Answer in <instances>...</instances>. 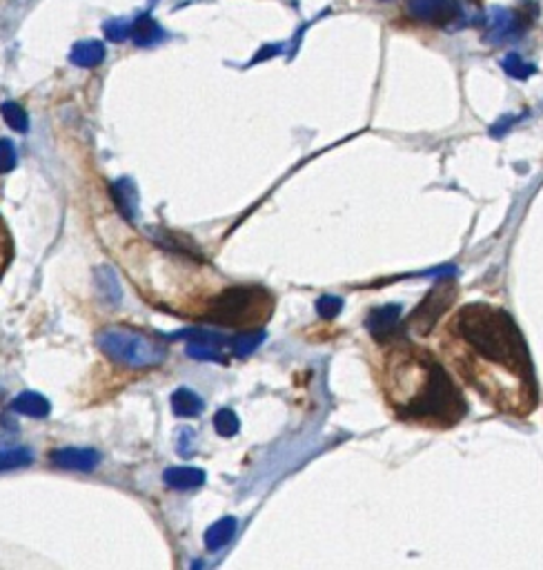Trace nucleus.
I'll list each match as a JSON object with an SVG mask.
<instances>
[{"instance_id":"nucleus-1","label":"nucleus","mask_w":543,"mask_h":570,"mask_svg":"<svg viewBox=\"0 0 543 570\" xmlns=\"http://www.w3.org/2000/svg\"><path fill=\"white\" fill-rule=\"evenodd\" d=\"M437 355L492 412L528 419L541 404L530 348L515 317L495 303H463L434 323Z\"/></svg>"},{"instance_id":"nucleus-2","label":"nucleus","mask_w":543,"mask_h":570,"mask_svg":"<svg viewBox=\"0 0 543 570\" xmlns=\"http://www.w3.org/2000/svg\"><path fill=\"white\" fill-rule=\"evenodd\" d=\"M368 363L385 410L399 424L446 432L470 412L461 383L414 339L383 334L370 346Z\"/></svg>"},{"instance_id":"nucleus-3","label":"nucleus","mask_w":543,"mask_h":570,"mask_svg":"<svg viewBox=\"0 0 543 570\" xmlns=\"http://www.w3.org/2000/svg\"><path fill=\"white\" fill-rule=\"evenodd\" d=\"M96 341L112 361L130 368H154L167 357V348L159 339L132 328H105L96 334Z\"/></svg>"},{"instance_id":"nucleus-4","label":"nucleus","mask_w":543,"mask_h":570,"mask_svg":"<svg viewBox=\"0 0 543 570\" xmlns=\"http://www.w3.org/2000/svg\"><path fill=\"white\" fill-rule=\"evenodd\" d=\"M406 14L414 23L441 29H463L470 23H481V14L466 7L461 0H408Z\"/></svg>"},{"instance_id":"nucleus-5","label":"nucleus","mask_w":543,"mask_h":570,"mask_svg":"<svg viewBox=\"0 0 543 570\" xmlns=\"http://www.w3.org/2000/svg\"><path fill=\"white\" fill-rule=\"evenodd\" d=\"M526 16L517 14L515 9H506L495 5V7L488 9L486 41L492 43V45H503V43L517 41L526 32Z\"/></svg>"},{"instance_id":"nucleus-6","label":"nucleus","mask_w":543,"mask_h":570,"mask_svg":"<svg viewBox=\"0 0 543 570\" xmlns=\"http://www.w3.org/2000/svg\"><path fill=\"white\" fill-rule=\"evenodd\" d=\"M54 466L65 470H78V473H90L101 464V455L94 448H61L49 455Z\"/></svg>"},{"instance_id":"nucleus-7","label":"nucleus","mask_w":543,"mask_h":570,"mask_svg":"<svg viewBox=\"0 0 543 570\" xmlns=\"http://www.w3.org/2000/svg\"><path fill=\"white\" fill-rule=\"evenodd\" d=\"M112 196L116 208L121 210V214L127 221H136L138 214V188L130 176H123V179L114 181L112 183Z\"/></svg>"},{"instance_id":"nucleus-8","label":"nucleus","mask_w":543,"mask_h":570,"mask_svg":"<svg viewBox=\"0 0 543 570\" xmlns=\"http://www.w3.org/2000/svg\"><path fill=\"white\" fill-rule=\"evenodd\" d=\"M69 61L76 67H98L105 61V45L101 41H81L72 47L69 52Z\"/></svg>"},{"instance_id":"nucleus-9","label":"nucleus","mask_w":543,"mask_h":570,"mask_svg":"<svg viewBox=\"0 0 543 570\" xmlns=\"http://www.w3.org/2000/svg\"><path fill=\"white\" fill-rule=\"evenodd\" d=\"M165 38V32L150 14H143L141 18H136L132 23V41L136 43L138 47H152L156 43H161Z\"/></svg>"},{"instance_id":"nucleus-10","label":"nucleus","mask_w":543,"mask_h":570,"mask_svg":"<svg viewBox=\"0 0 543 570\" xmlns=\"http://www.w3.org/2000/svg\"><path fill=\"white\" fill-rule=\"evenodd\" d=\"M12 408L14 412H18V415H27V417H47L49 410H52V406H49V401L45 399L43 395H38V392H23V395H18L16 399L12 401Z\"/></svg>"},{"instance_id":"nucleus-11","label":"nucleus","mask_w":543,"mask_h":570,"mask_svg":"<svg viewBox=\"0 0 543 570\" xmlns=\"http://www.w3.org/2000/svg\"><path fill=\"white\" fill-rule=\"evenodd\" d=\"M163 479H165V484L170 486V488L190 490L203 484L205 475L196 468H170V470H165Z\"/></svg>"},{"instance_id":"nucleus-12","label":"nucleus","mask_w":543,"mask_h":570,"mask_svg":"<svg viewBox=\"0 0 543 570\" xmlns=\"http://www.w3.org/2000/svg\"><path fill=\"white\" fill-rule=\"evenodd\" d=\"M172 406H174V412L181 417H196L201 410H203V401L194 395L187 388H181L172 395Z\"/></svg>"},{"instance_id":"nucleus-13","label":"nucleus","mask_w":543,"mask_h":570,"mask_svg":"<svg viewBox=\"0 0 543 570\" xmlns=\"http://www.w3.org/2000/svg\"><path fill=\"white\" fill-rule=\"evenodd\" d=\"M234 530H236V522L232 517H225V519H221V522H216L210 530H207V535H205L207 548L210 550L223 548L225 544L232 539Z\"/></svg>"},{"instance_id":"nucleus-14","label":"nucleus","mask_w":543,"mask_h":570,"mask_svg":"<svg viewBox=\"0 0 543 570\" xmlns=\"http://www.w3.org/2000/svg\"><path fill=\"white\" fill-rule=\"evenodd\" d=\"M96 283H98V290L103 292V297H105L107 301L112 303V306H116V303L121 301L123 290H121V285H118V279H116V274H114L112 268H98L96 270Z\"/></svg>"},{"instance_id":"nucleus-15","label":"nucleus","mask_w":543,"mask_h":570,"mask_svg":"<svg viewBox=\"0 0 543 570\" xmlns=\"http://www.w3.org/2000/svg\"><path fill=\"white\" fill-rule=\"evenodd\" d=\"M34 461V452L29 448H0V473L5 470H14V468H25Z\"/></svg>"},{"instance_id":"nucleus-16","label":"nucleus","mask_w":543,"mask_h":570,"mask_svg":"<svg viewBox=\"0 0 543 570\" xmlns=\"http://www.w3.org/2000/svg\"><path fill=\"white\" fill-rule=\"evenodd\" d=\"M0 114H3L5 123H7L12 130H16V132L29 130V116H27V112L18 105V103H12V101L3 103V105H0Z\"/></svg>"},{"instance_id":"nucleus-17","label":"nucleus","mask_w":543,"mask_h":570,"mask_svg":"<svg viewBox=\"0 0 543 570\" xmlns=\"http://www.w3.org/2000/svg\"><path fill=\"white\" fill-rule=\"evenodd\" d=\"M103 34L107 41L125 43L127 38H132V23L125 18H112V21L103 23Z\"/></svg>"},{"instance_id":"nucleus-18","label":"nucleus","mask_w":543,"mask_h":570,"mask_svg":"<svg viewBox=\"0 0 543 570\" xmlns=\"http://www.w3.org/2000/svg\"><path fill=\"white\" fill-rule=\"evenodd\" d=\"M501 65H503V70H506L508 74H510V76H515V78H528L532 72H535V67L528 65V63L519 56V54H508V56L503 58Z\"/></svg>"},{"instance_id":"nucleus-19","label":"nucleus","mask_w":543,"mask_h":570,"mask_svg":"<svg viewBox=\"0 0 543 570\" xmlns=\"http://www.w3.org/2000/svg\"><path fill=\"white\" fill-rule=\"evenodd\" d=\"M16 167V147L9 139H0V174H7Z\"/></svg>"},{"instance_id":"nucleus-20","label":"nucleus","mask_w":543,"mask_h":570,"mask_svg":"<svg viewBox=\"0 0 543 570\" xmlns=\"http://www.w3.org/2000/svg\"><path fill=\"white\" fill-rule=\"evenodd\" d=\"M214 426H216V430L221 432V435L230 437V435H234L236 428H239V421H236L234 412L232 410H221L219 415L214 417Z\"/></svg>"},{"instance_id":"nucleus-21","label":"nucleus","mask_w":543,"mask_h":570,"mask_svg":"<svg viewBox=\"0 0 543 570\" xmlns=\"http://www.w3.org/2000/svg\"><path fill=\"white\" fill-rule=\"evenodd\" d=\"M18 437V424L12 417H0V444H9Z\"/></svg>"},{"instance_id":"nucleus-22","label":"nucleus","mask_w":543,"mask_h":570,"mask_svg":"<svg viewBox=\"0 0 543 570\" xmlns=\"http://www.w3.org/2000/svg\"><path fill=\"white\" fill-rule=\"evenodd\" d=\"M281 52V47H265L263 52L259 54V56L254 58V63H259V61H263V58H268V56H274V54H279Z\"/></svg>"},{"instance_id":"nucleus-23","label":"nucleus","mask_w":543,"mask_h":570,"mask_svg":"<svg viewBox=\"0 0 543 570\" xmlns=\"http://www.w3.org/2000/svg\"><path fill=\"white\" fill-rule=\"evenodd\" d=\"M154 3H156V0H150V5H154Z\"/></svg>"}]
</instances>
